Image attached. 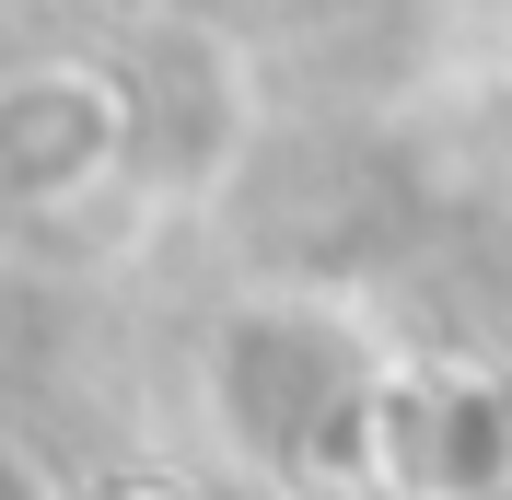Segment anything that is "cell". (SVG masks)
<instances>
[{
    "instance_id": "obj_1",
    "label": "cell",
    "mask_w": 512,
    "mask_h": 500,
    "mask_svg": "<svg viewBox=\"0 0 512 500\" xmlns=\"http://www.w3.org/2000/svg\"><path fill=\"white\" fill-rule=\"evenodd\" d=\"M396 349H373L350 314L326 303H233L210 338V407L233 454L280 489H361V431L373 384Z\"/></svg>"
},
{
    "instance_id": "obj_2",
    "label": "cell",
    "mask_w": 512,
    "mask_h": 500,
    "mask_svg": "<svg viewBox=\"0 0 512 500\" xmlns=\"http://www.w3.org/2000/svg\"><path fill=\"white\" fill-rule=\"evenodd\" d=\"M140 210V82L117 47H47L0 70V221Z\"/></svg>"
},
{
    "instance_id": "obj_3",
    "label": "cell",
    "mask_w": 512,
    "mask_h": 500,
    "mask_svg": "<svg viewBox=\"0 0 512 500\" xmlns=\"http://www.w3.org/2000/svg\"><path fill=\"white\" fill-rule=\"evenodd\" d=\"M373 500H512V373L478 349H408L373 384L361 431Z\"/></svg>"
},
{
    "instance_id": "obj_4",
    "label": "cell",
    "mask_w": 512,
    "mask_h": 500,
    "mask_svg": "<svg viewBox=\"0 0 512 500\" xmlns=\"http://www.w3.org/2000/svg\"><path fill=\"white\" fill-rule=\"evenodd\" d=\"M128 82H140V210H198L222 198V175L245 163L256 128V70L222 24H187V12H152L128 24Z\"/></svg>"
},
{
    "instance_id": "obj_5",
    "label": "cell",
    "mask_w": 512,
    "mask_h": 500,
    "mask_svg": "<svg viewBox=\"0 0 512 500\" xmlns=\"http://www.w3.org/2000/svg\"><path fill=\"white\" fill-rule=\"evenodd\" d=\"M0 500H82V489L59 477V454H47L35 431H12V419H0Z\"/></svg>"
},
{
    "instance_id": "obj_6",
    "label": "cell",
    "mask_w": 512,
    "mask_h": 500,
    "mask_svg": "<svg viewBox=\"0 0 512 500\" xmlns=\"http://www.w3.org/2000/svg\"><path fill=\"white\" fill-rule=\"evenodd\" d=\"M82 500H187V489H163V477H117V489H82Z\"/></svg>"
}]
</instances>
